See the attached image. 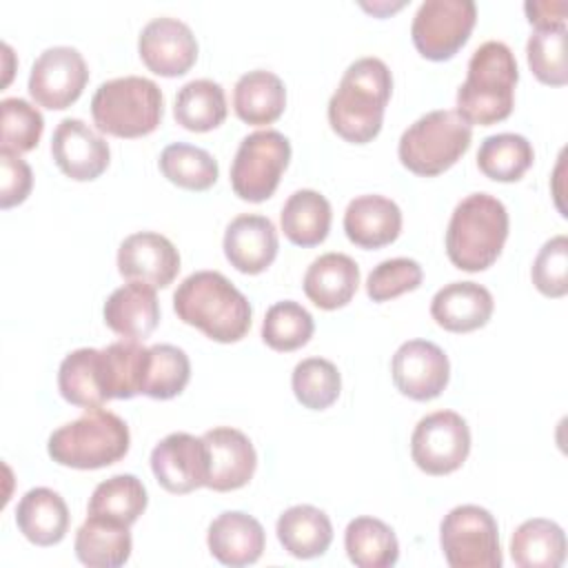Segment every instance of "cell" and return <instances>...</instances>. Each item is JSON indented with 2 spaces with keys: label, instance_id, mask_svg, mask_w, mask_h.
<instances>
[{
  "label": "cell",
  "instance_id": "obj_27",
  "mask_svg": "<svg viewBox=\"0 0 568 568\" xmlns=\"http://www.w3.org/2000/svg\"><path fill=\"white\" fill-rule=\"evenodd\" d=\"M275 532L284 550L297 559L322 557L333 541V524L328 515L311 504L286 508L277 517Z\"/></svg>",
  "mask_w": 568,
  "mask_h": 568
},
{
  "label": "cell",
  "instance_id": "obj_31",
  "mask_svg": "<svg viewBox=\"0 0 568 568\" xmlns=\"http://www.w3.org/2000/svg\"><path fill=\"white\" fill-rule=\"evenodd\" d=\"M331 202L313 189H300L282 206L280 224L284 235L297 246H317L331 231Z\"/></svg>",
  "mask_w": 568,
  "mask_h": 568
},
{
  "label": "cell",
  "instance_id": "obj_1",
  "mask_svg": "<svg viewBox=\"0 0 568 568\" xmlns=\"http://www.w3.org/2000/svg\"><path fill=\"white\" fill-rule=\"evenodd\" d=\"M393 78L384 60L366 55L348 64L328 100L331 129L353 144L371 142L384 120Z\"/></svg>",
  "mask_w": 568,
  "mask_h": 568
},
{
  "label": "cell",
  "instance_id": "obj_18",
  "mask_svg": "<svg viewBox=\"0 0 568 568\" xmlns=\"http://www.w3.org/2000/svg\"><path fill=\"white\" fill-rule=\"evenodd\" d=\"M209 453L206 486L217 493H229L246 486L257 466V453L251 439L231 426H217L202 435Z\"/></svg>",
  "mask_w": 568,
  "mask_h": 568
},
{
  "label": "cell",
  "instance_id": "obj_39",
  "mask_svg": "<svg viewBox=\"0 0 568 568\" xmlns=\"http://www.w3.org/2000/svg\"><path fill=\"white\" fill-rule=\"evenodd\" d=\"M315 331L313 315L293 300H282L268 306L262 322V339L273 351H297L302 348Z\"/></svg>",
  "mask_w": 568,
  "mask_h": 568
},
{
  "label": "cell",
  "instance_id": "obj_7",
  "mask_svg": "<svg viewBox=\"0 0 568 568\" xmlns=\"http://www.w3.org/2000/svg\"><path fill=\"white\" fill-rule=\"evenodd\" d=\"M473 126L455 109H437L417 118L399 138V162L422 178L450 169L470 146Z\"/></svg>",
  "mask_w": 568,
  "mask_h": 568
},
{
  "label": "cell",
  "instance_id": "obj_24",
  "mask_svg": "<svg viewBox=\"0 0 568 568\" xmlns=\"http://www.w3.org/2000/svg\"><path fill=\"white\" fill-rule=\"evenodd\" d=\"M302 286L315 306L324 311L342 308L359 286V266L346 253H324L311 262Z\"/></svg>",
  "mask_w": 568,
  "mask_h": 568
},
{
  "label": "cell",
  "instance_id": "obj_6",
  "mask_svg": "<svg viewBox=\"0 0 568 568\" xmlns=\"http://www.w3.org/2000/svg\"><path fill=\"white\" fill-rule=\"evenodd\" d=\"M164 113L160 87L142 75H124L102 82L91 98V115L98 131L115 138H142L158 129Z\"/></svg>",
  "mask_w": 568,
  "mask_h": 568
},
{
  "label": "cell",
  "instance_id": "obj_29",
  "mask_svg": "<svg viewBox=\"0 0 568 568\" xmlns=\"http://www.w3.org/2000/svg\"><path fill=\"white\" fill-rule=\"evenodd\" d=\"M60 395L80 408H98L109 402L100 348H75L58 368Z\"/></svg>",
  "mask_w": 568,
  "mask_h": 568
},
{
  "label": "cell",
  "instance_id": "obj_32",
  "mask_svg": "<svg viewBox=\"0 0 568 568\" xmlns=\"http://www.w3.org/2000/svg\"><path fill=\"white\" fill-rule=\"evenodd\" d=\"M344 548L357 568H390L399 559L393 528L377 517L351 519L344 530Z\"/></svg>",
  "mask_w": 568,
  "mask_h": 568
},
{
  "label": "cell",
  "instance_id": "obj_5",
  "mask_svg": "<svg viewBox=\"0 0 568 568\" xmlns=\"http://www.w3.org/2000/svg\"><path fill=\"white\" fill-rule=\"evenodd\" d=\"M129 444L131 433L126 422L98 406L84 408L78 419L55 428L49 435L47 450L60 466L93 470L120 462L129 453Z\"/></svg>",
  "mask_w": 568,
  "mask_h": 568
},
{
  "label": "cell",
  "instance_id": "obj_36",
  "mask_svg": "<svg viewBox=\"0 0 568 568\" xmlns=\"http://www.w3.org/2000/svg\"><path fill=\"white\" fill-rule=\"evenodd\" d=\"M532 144L519 133L488 135L477 151L479 171L497 182H517L532 166Z\"/></svg>",
  "mask_w": 568,
  "mask_h": 568
},
{
  "label": "cell",
  "instance_id": "obj_15",
  "mask_svg": "<svg viewBox=\"0 0 568 568\" xmlns=\"http://www.w3.org/2000/svg\"><path fill=\"white\" fill-rule=\"evenodd\" d=\"M138 53L149 71L164 78H175L195 64L197 40L186 22L171 16H160L142 27Z\"/></svg>",
  "mask_w": 568,
  "mask_h": 568
},
{
  "label": "cell",
  "instance_id": "obj_19",
  "mask_svg": "<svg viewBox=\"0 0 568 568\" xmlns=\"http://www.w3.org/2000/svg\"><path fill=\"white\" fill-rule=\"evenodd\" d=\"M224 255L240 273L257 275L266 271L280 248L275 224L255 213H242L233 217L224 231Z\"/></svg>",
  "mask_w": 568,
  "mask_h": 568
},
{
  "label": "cell",
  "instance_id": "obj_9",
  "mask_svg": "<svg viewBox=\"0 0 568 568\" xmlns=\"http://www.w3.org/2000/svg\"><path fill=\"white\" fill-rule=\"evenodd\" d=\"M291 160V142L275 129L253 131L242 138L231 162V186L246 202L268 200Z\"/></svg>",
  "mask_w": 568,
  "mask_h": 568
},
{
  "label": "cell",
  "instance_id": "obj_28",
  "mask_svg": "<svg viewBox=\"0 0 568 568\" xmlns=\"http://www.w3.org/2000/svg\"><path fill=\"white\" fill-rule=\"evenodd\" d=\"M286 106V87L280 75L266 69H253L235 82L233 109L246 124H271Z\"/></svg>",
  "mask_w": 568,
  "mask_h": 568
},
{
  "label": "cell",
  "instance_id": "obj_10",
  "mask_svg": "<svg viewBox=\"0 0 568 568\" xmlns=\"http://www.w3.org/2000/svg\"><path fill=\"white\" fill-rule=\"evenodd\" d=\"M475 20L473 0H424L413 16L410 38L424 58L442 62L466 44Z\"/></svg>",
  "mask_w": 568,
  "mask_h": 568
},
{
  "label": "cell",
  "instance_id": "obj_17",
  "mask_svg": "<svg viewBox=\"0 0 568 568\" xmlns=\"http://www.w3.org/2000/svg\"><path fill=\"white\" fill-rule=\"evenodd\" d=\"M118 271L129 282L166 288L180 271V253L169 237L155 231L131 233L118 248Z\"/></svg>",
  "mask_w": 568,
  "mask_h": 568
},
{
  "label": "cell",
  "instance_id": "obj_45",
  "mask_svg": "<svg viewBox=\"0 0 568 568\" xmlns=\"http://www.w3.org/2000/svg\"><path fill=\"white\" fill-rule=\"evenodd\" d=\"M0 171H2L0 206L11 209V206L24 202L33 186L31 166L18 153L0 149Z\"/></svg>",
  "mask_w": 568,
  "mask_h": 568
},
{
  "label": "cell",
  "instance_id": "obj_43",
  "mask_svg": "<svg viewBox=\"0 0 568 568\" xmlns=\"http://www.w3.org/2000/svg\"><path fill=\"white\" fill-rule=\"evenodd\" d=\"M424 280L419 262L410 257H390L379 262L366 277V295L373 302H388L402 293L415 291Z\"/></svg>",
  "mask_w": 568,
  "mask_h": 568
},
{
  "label": "cell",
  "instance_id": "obj_12",
  "mask_svg": "<svg viewBox=\"0 0 568 568\" xmlns=\"http://www.w3.org/2000/svg\"><path fill=\"white\" fill-rule=\"evenodd\" d=\"M87 82L89 69L78 49L49 47L31 64L29 95L44 109L62 111L82 95Z\"/></svg>",
  "mask_w": 568,
  "mask_h": 568
},
{
  "label": "cell",
  "instance_id": "obj_2",
  "mask_svg": "<svg viewBox=\"0 0 568 568\" xmlns=\"http://www.w3.org/2000/svg\"><path fill=\"white\" fill-rule=\"evenodd\" d=\"M173 308L184 324L222 344L240 342L251 328L253 311L246 295L217 271L184 277L173 293Z\"/></svg>",
  "mask_w": 568,
  "mask_h": 568
},
{
  "label": "cell",
  "instance_id": "obj_40",
  "mask_svg": "<svg viewBox=\"0 0 568 568\" xmlns=\"http://www.w3.org/2000/svg\"><path fill=\"white\" fill-rule=\"evenodd\" d=\"M291 386L304 408L324 410L339 397L342 377L331 359L306 357L295 364Z\"/></svg>",
  "mask_w": 568,
  "mask_h": 568
},
{
  "label": "cell",
  "instance_id": "obj_16",
  "mask_svg": "<svg viewBox=\"0 0 568 568\" xmlns=\"http://www.w3.org/2000/svg\"><path fill=\"white\" fill-rule=\"evenodd\" d=\"M51 155L58 169L78 182L100 178L109 166V142L80 118H64L51 135Z\"/></svg>",
  "mask_w": 568,
  "mask_h": 568
},
{
  "label": "cell",
  "instance_id": "obj_33",
  "mask_svg": "<svg viewBox=\"0 0 568 568\" xmlns=\"http://www.w3.org/2000/svg\"><path fill=\"white\" fill-rule=\"evenodd\" d=\"M226 95L220 82L209 78H197L180 87L175 93L173 118L189 131H211L217 129L226 118Z\"/></svg>",
  "mask_w": 568,
  "mask_h": 568
},
{
  "label": "cell",
  "instance_id": "obj_3",
  "mask_svg": "<svg viewBox=\"0 0 568 568\" xmlns=\"http://www.w3.org/2000/svg\"><path fill=\"white\" fill-rule=\"evenodd\" d=\"M519 80L517 60L508 44L488 40L479 44L466 69V80L457 89V113L473 126H490L506 120L515 104Z\"/></svg>",
  "mask_w": 568,
  "mask_h": 568
},
{
  "label": "cell",
  "instance_id": "obj_20",
  "mask_svg": "<svg viewBox=\"0 0 568 568\" xmlns=\"http://www.w3.org/2000/svg\"><path fill=\"white\" fill-rule=\"evenodd\" d=\"M211 555L224 566L255 564L266 546V532L262 524L242 510L220 513L206 532Z\"/></svg>",
  "mask_w": 568,
  "mask_h": 568
},
{
  "label": "cell",
  "instance_id": "obj_38",
  "mask_svg": "<svg viewBox=\"0 0 568 568\" xmlns=\"http://www.w3.org/2000/svg\"><path fill=\"white\" fill-rule=\"evenodd\" d=\"M191 377L189 355L173 344H153L146 353L142 393L153 399H171L184 390Z\"/></svg>",
  "mask_w": 568,
  "mask_h": 568
},
{
  "label": "cell",
  "instance_id": "obj_44",
  "mask_svg": "<svg viewBox=\"0 0 568 568\" xmlns=\"http://www.w3.org/2000/svg\"><path fill=\"white\" fill-rule=\"evenodd\" d=\"M532 284L546 297H564L568 293V237L555 235L539 248L532 268Z\"/></svg>",
  "mask_w": 568,
  "mask_h": 568
},
{
  "label": "cell",
  "instance_id": "obj_11",
  "mask_svg": "<svg viewBox=\"0 0 568 568\" xmlns=\"http://www.w3.org/2000/svg\"><path fill=\"white\" fill-rule=\"evenodd\" d=\"M470 453V428L455 410H435L422 417L410 435V457L428 475L457 470Z\"/></svg>",
  "mask_w": 568,
  "mask_h": 568
},
{
  "label": "cell",
  "instance_id": "obj_23",
  "mask_svg": "<svg viewBox=\"0 0 568 568\" xmlns=\"http://www.w3.org/2000/svg\"><path fill=\"white\" fill-rule=\"evenodd\" d=\"M104 324L124 339L149 337L160 322L155 288L144 282H129L115 288L104 302Z\"/></svg>",
  "mask_w": 568,
  "mask_h": 568
},
{
  "label": "cell",
  "instance_id": "obj_4",
  "mask_svg": "<svg viewBox=\"0 0 568 568\" xmlns=\"http://www.w3.org/2000/svg\"><path fill=\"white\" fill-rule=\"evenodd\" d=\"M508 226V211L501 200L490 193L466 195L448 220V260L468 273L493 266L506 244Z\"/></svg>",
  "mask_w": 568,
  "mask_h": 568
},
{
  "label": "cell",
  "instance_id": "obj_42",
  "mask_svg": "<svg viewBox=\"0 0 568 568\" xmlns=\"http://www.w3.org/2000/svg\"><path fill=\"white\" fill-rule=\"evenodd\" d=\"M0 149L20 155L31 151L40 142V135L44 131V118L38 106L22 98H4L0 102Z\"/></svg>",
  "mask_w": 568,
  "mask_h": 568
},
{
  "label": "cell",
  "instance_id": "obj_26",
  "mask_svg": "<svg viewBox=\"0 0 568 568\" xmlns=\"http://www.w3.org/2000/svg\"><path fill=\"white\" fill-rule=\"evenodd\" d=\"M75 557L89 568H118L129 561L133 539L126 524L87 515L75 532Z\"/></svg>",
  "mask_w": 568,
  "mask_h": 568
},
{
  "label": "cell",
  "instance_id": "obj_22",
  "mask_svg": "<svg viewBox=\"0 0 568 568\" xmlns=\"http://www.w3.org/2000/svg\"><path fill=\"white\" fill-rule=\"evenodd\" d=\"M495 302L477 282H450L430 300L433 320L450 333H468L488 324Z\"/></svg>",
  "mask_w": 568,
  "mask_h": 568
},
{
  "label": "cell",
  "instance_id": "obj_8",
  "mask_svg": "<svg viewBox=\"0 0 568 568\" xmlns=\"http://www.w3.org/2000/svg\"><path fill=\"white\" fill-rule=\"evenodd\" d=\"M439 546L450 568H499L504 564L497 519L475 504L455 506L444 515Z\"/></svg>",
  "mask_w": 568,
  "mask_h": 568
},
{
  "label": "cell",
  "instance_id": "obj_37",
  "mask_svg": "<svg viewBox=\"0 0 568 568\" xmlns=\"http://www.w3.org/2000/svg\"><path fill=\"white\" fill-rule=\"evenodd\" d=\"M158 164L169 182L189 191L211 189L220 173L215 158L206 149L186 142H173L164 146Z\"/></svg>",
  "mask_w": 568,
  "mask_h": 568
},
{
  "label": "cell",
  "instance_id": "obj_21",
  "mask_svg": "<svg viewBox=\"0 0 568 568\" xmlns=\"http://www.w3.org/2000/svg\"><path fill=\"white\" fill-rule=\"evenodd\" d=\"M402 211L384 195H357L344 211V233L362 248H382L399 237Z\"/></svg>",
  "mask_w": 568,
  "mask_h": 568
},
{
  "label": "cell",
  "instance_id": "obj_35",
  "mask_svg": "<svg viewBox=\"0 0 568 568\" xmlns=\"http://www.w3.org/2000/svg\"><path fill=\"white\" fill-rule=\"evenodd\" d=\"M102 351L104 390L109 399H131L142 393L149 348L140 339H120Z\"/></svg>",
  "mask_w": 568,
  "mask_h": 568
},
{
  "label": "cell",
  "instance_id": "obj_25",
  "mask_svg": "<svg viewBox=\"0 0 568 568\" xmlns=\"http://www.w3.org/2000/svg\"><path fill=\"white\" fill-rule=\"evenodd\" d=\"M69 508L60 493L36 486L22 495L16 508V524L20 532L36 546H55L69 530Z\"/></svg>",
  "mask_w": 568,
  "mask_h": 568
},
{
  "label": "cell",
  "instance_id": "obj_46",
  "mask_svg": "<svg viewBox=\"0 0 568 568\" xmlns=\"http://www.w3.org/2000/svg\"><path fill=\"white\" fill-rule=\"evenodd\" d=\"M524 11L528 16V22L535 24V29L566 27L568 4L564 0H528L524 2Z\"/></svg>",
  "mask_w": 568,
  "mask_h": 568
},
{
  "label": "cell",
  "instance_id": "obj_41",
  "mask_svg": "<svg viewBox=\"0 0 568 568\" xmlns=\"http://www.w3.org/2000/svg\"><path fill=\"white\" fill-rule=\"evenodd\" d=\"M566 27H548L535 29L526 42L528 67L535 78L550 87H564L568 82V64H566Z\"/></svg>",
  "mask_w": 568,
  "mask_h": 568
},
{
  "label": "cell",
  "instance_id": "obj_34",
  "mask_svg": "<svg viewBox=\"0 0 568 568\" xmlns=\"http://www.w3.org/2000/svg\"><path fill=\"white\" fill-rule=\"evenodd\" d=\"M146 504H149V495L142 479H138L131 473H122L95 486L87 506V515L106 517V519L131 526L144 513Z\"/></svg>",
  "mask_w": 568,
  "mask_h": 568
},
{
  "label": "cell",
  "instance_id": "obj_14",
  "mask_svg": "<svg viewBox=\"0 0 568 568\" xmlns=\"http://www.w3.org/2000/svg\"><path fill=\"white\" fill-rule=\"evenodd\" d=\"M151 470L158 484L173 495L206 486L209 453L204 439L189 433L166 435L151 450Z\"/></svg>",
  "mask_w": 568,
  "mask_h": 568
},
{
  "label": "cell",
  "instance_id": "obj_30",
  "mask_svg": "<svg viewBox=\"0 0 568 568\" xmlns=\"http://www.w3.org/2000/svg\"><path fill=\"white\" fill-rule=\"evenodd\" d=\"M510 557L519 568H559L566 559V535L550 519H526L510 537Z\"/></svg>",
  "mask_w": 568,
  "mask_h": 568
},
{
  "label": "cell",
  "instance_id": "obj_13",
  "mask_svg": "<svg viewBox=\"0 0 568 568\" xmlns=\"http://www.w3.org/2000/svg\"><path fill=\"white\" fill-rule=\"evenodd\" d=\"M390 375L402 395L415 402H428L446 388L450 362L435 342L408 339L395 351L390 359Z\"/></svg>",
  "mask_w": 568,
  "mask_h": 568
}]
</instances>
